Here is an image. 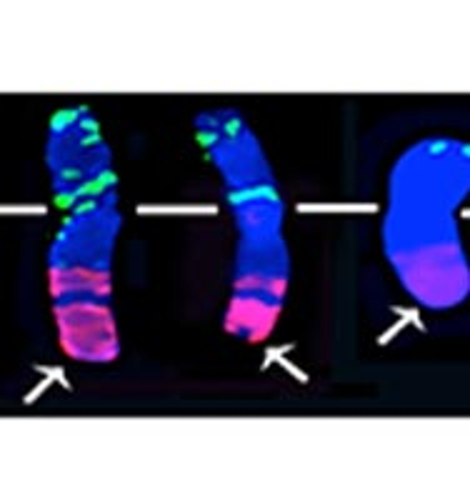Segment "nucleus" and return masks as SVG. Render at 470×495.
<instances>
[{"mask_svg": "<svg viewBox=\"0 0 470 495\" xmlns=\"http://www.w3.org/2000/svg\"><path fill=\"white\" fill-rule=\"evenodd\" d=\"M118 231V190L70 208L48 258L51 293L55 300L110 298V268Z\"/></svg>", "mask_w": 470, "mask_h": 495, "instance_id": "obj_2", "label": "nucleus"}, {"mask_svg": "<svg viewBox=\"0 0 470 495\" xmlns=\"http://www.w3.org/2000/svg\"><path fill=\"white\" fill-rule=\"evenodd\" d=\"M290 255L283 233L276 235H238L235 248L233 295L280 303L286 298Z\"/></svg>", "mask_w": 470, "mask_h": 495, "instance_id": "obj_6", "label": "nucleus"}, {"mask_svg": "<svg viewBox=\"0 0 470 495\" xmlns=\"http://www.w3.org/2000/svg\"><path fill=\"white\" fill-rule=\"evenodd\" d=\"M238 235H276L283 228L286 205L276 183L225 190Z\"/></svg>", "mask_w": 470, "mask_h": 495, "instance_id": "obj_7", "label": "nucleus"}, {"mask_svg": "<svg viewBox=\"0 0 470 495\" xmlns=\"http://www.w3.org/2000/svg\"><path fill=\"white\" fill-rule=\"evenodd\" d=\"M468 193V146L428 138L408 148L390 173L383 221L385 255L408 293L430 310L468 295V263L456 211Z\"/></svg>", "mask_w": 470, "mask_h": 495, "instance_id": "obj_1", "label": "nucleus"}, {"mask_svg": "<svg viewBox=\"0 0 470 495\" xmlns=\"http://www.w3.org/2000/svg\"><path fill=\"white\" fill-rule=\"evenodd\" d=\"M45 160L58 205L70 211L80 203L118 190L113 156L90 108H65L55 113L48 133Z\"/></svg>", "mask_w": 470, "mask_h": 495, "instance_id": "obj_3", "label": "nucleus"}, {"mask_svg": "<svg viewBox=\"0 0 470 495\" xmlns=\"http://www.w3.org/2000/svg\"><path fill=\"white\" fill-rule=\"evenodd\" d=\"M195 133L211 163L221 173L225 190L276 183L260 140L238 110L215 108L198 113Z\"/></svg>", "mask_w": 470, "mask_h": 495, "instance_id": "obj_4", "label": "nucleus"}, {"mask_svg": "<svg viewBox=\"0 0 470 495\" xmlns=\"http://www.w3.org/2000/svg\"><path fill=\"white\" fill-rule=\"evenodd\" d=\"M61 346L75 360L110 363L120 353L110 298H63L55 300Z\"/></svg>", "mask_w": 470, "mask_h": 495, "instance_id": "obj_5", "label": "nucleus"}]
</instances>
